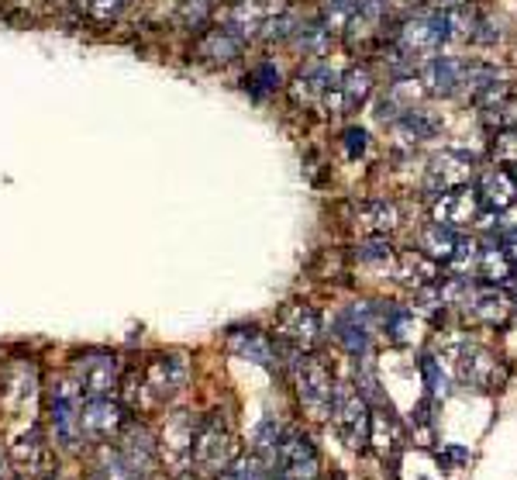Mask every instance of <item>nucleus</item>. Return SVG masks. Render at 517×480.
Instances as JSON below:
<instances>
[{
    "instance_id": "nucleus-23",
    "label": "nucleus",
    "mask_w": 517,
    "mask_h": 480,
    "mask_svg": "<svg viewBox=\"0 0 517 480\" xmlns=\"http://www.w3.org/2000/svg\"><path fill=\"white\" fill-rule=\"evenodd\" d=\"M463 308L483 325H504L507 315H511V297L504 291H496L493 284H483V287H469V297L463 301Z\"/></svg>"
},
{
    "instance_id": "nucleus-6",
    "label": "nucleus",
    "mask_w": 517,
    "mask_h": 480,
    "mask_svg": "<svg viewBox=\"0 0 517 480\" xmlns=\"http://www.w3.org/2000/svg\"><path fill=\"white\" fill-rule=\"evenodd\" d=\"M234 456V432L228 418L221 411L207 415L204 422H197L193 435V467L204 474H221Z\"/></svg>"
},
{
    "instance_id": "nucleus-5",
    "label": "nucleus",
    "mask_w": 517,
    "mask_h": 480,
    "mask_svg": "<svg viewBox=\"0 0 517 480\" xmlns=\"http://www.w3.org/2000/svg\"><path fill=\"white\" fill-rule=\"evenodd\" d=\"M332 422L338 435L349 450H365L373 443V415H369V401L362 398L356 387L335 384V401H332Z\"/></svg>"
},
{
    "instance_id": "nucleus-40",
    "label": "nucleus",
    "mask_w": 517,
    "mask_h": 480,
    "mask_svg": "<svg viewBox=\"0 0 517 480\" xmlns=\"http://www.w3.org/2000/svg\"><path fill=\"white\" fill-rule=\"evenodd\" d=\"M490 162L493 166H500V170H514L517 166V132H493Z\"/></svg>"
},
{
    "instance_id": "nucleus-51",
    "label": "nucleus",
    "mask_w": 517,
    "mask_h": 480,
    "mask_svg": "<svg viewBox=\"0 0 517 480\" xmlns=\"http://www.w3.org/2000/svg\"><path fill=\"white\" fill-rule=\"evenodd\" d=\"M507 287H511V294H514V304H517V267L511 269V277H507Z\"/></svg>"
},
{
    "instance_id": "nucleus-43",
    "label": "nucleus",
    "mask_w": 517,
    "mask_h": 480,
    "mask_svg": "<svg viewBox=\"0 0 517 480\" xmlns=\"http://www.w3.org/2000/svg\"><path fill=\"white\" fill-rule=\"evenodd\" d=\"M356 7H359V0H324V4H321V21L335 31V28H341L349 21V14H352Z\"/></svg>"
},
{
    "instance_id": "nucleus-39",
    "label": "nucleus",
    "mask_w": 517,
    "mask_h": 480,
    "mask_svg": "<svg viewBox=\"0 0 517 480\" xmlns=\"http://www.w3.org/2000/svg\"><path fill=\"white\" fill-rule=\"evenodd\" d=\"M128 11V0H83V14L94 25H114Z\"/></svg>"
},
{
    "instance_id": "nucleus-22",
    "label": "nucleus",
    "mask_w": 517,
    "mask_h": 480,
    "mask_svg": "<svg viewBox=\"0 0 517 480\" xmlns=\"http://www.w3.org/2000/svg\"><path fill=\"white\" fill-rule=\"evenodd\" d=\"M338 73L332 66H324V62H317V66H308V70H300L293 83H290V101L297 107H317L324 101V94L335 87Z\"/></svg>"
},
{
    "instance_id": "nucleus-16",
    "label": "nucleus",
    "mask_w": 517,
    "mask_h": 480,
    "mask_svg": "<svg viewBox=\"0 0 517 480\" xmlns=\"http://www.w3.org/2000/svg\"><path fill=\"white\" fill-rule=\"evenodd\" d=\"M504 363L496 360V352H490L487 346H476L469 343L459 352V380L465 387H476V391H496L504 384Z\"/></svg>"
},
{
    "instance_id": "nucleus-19",
    "label": "nucleus",
    "mask_w": 517,
    "mask_h": 480,
    "mask_svg": "<svg viewBox=\"0 0 517 480\" xmlns=\"http://www.w3.org/2000/svg\"><path fill=\"white\" fill-rule=\"evenodd\" d=\"M73 384H55L49 391V422L52 432L62 446L77 450L79 446V391H70Z\"/></svg>"
},
{
    "instance_id": "nucleus-29",
    "label": "nucleus",
    "mask_w": 517,
    "mask_h": 480,
    "mask_svg": "<svg viewBox=\"0 0 517 480\" xmlns=\"http://www.w3.org/2000/svg\"><path fill=\"white\" fill-rule=\"evenodd\" d=\"M356 218H359L362 228L373 232V236H387V232H393L400 225V211H397L393 201H365V204H359Z\"/></svg>"
},
{
    "instance_id": "nucleus-18",
    "label": "nucleus",
    "mask_w": 517,
    "mask_h": 480,
    "mask_svg": "<svg viewBox=\"0 0 517 480\" xmlns=\"http://www.w3.org/2000/svg\"><path fill=\"white\" fill-rule=\"evenodd\" d=\"M417 80L424 87V94H431V97H455V94H463L465 59L431 55L417 66Z\"/></svg>"
},
{
    "instance_id": "nucleus-45",
    "label": "nucleus",
    "mask_w": 517,
    "mask_h": 480,
    "mask_svg": "<svg viewBox=\"0 0 517 480\" xmlns=\"http://www.w3.org/2000/svg\"><path fill=\"white\" fill-rule=\"evenodd\" d=\"M493 42H500V28L493 25V18L480 14V21H476V35H472V46H493Z\"/></svg>"
},
{
    "instance_id": "nucleus-21",
    "label": "nucleus",
    "mask_w": 517,
    "mask_h": 480,
    "mask_svg": "<svg viewBox=\"0 0 517 480\" xmlns=\"http://www.w3.org/2000/svg\"><path fill=\"white\" fill-rule=\"evenodd\" d=\"M373 319H376V308H373V304H356V308H349V311L338 315L335 339L341 343L345 352H352V356H365Z\"/></svg>"
},
{
    "instance_id": "nucleus-1",
    "label": "nucleus",
    "mask_w": 517,
    "mask_h": 480,
    "mask_svg": "<svg viewBox=\"0 0 517 480\" xmlns=\"http://www.w3.org/2000/svg\"><path fill=\"white\" fill-rule=\"evenodd\" d=\"M190 380V363L183 352H155L135 370L131 384L125 387V401L131 408H162L180 394Z\"/></svg>"
},
{
    "instance_id": "nucleus-46",
    "label": "nucleus",
    "mask_w": 517,
    "mask_h": 480,
    "mask_svg": "<svg viewBox=\"0 0 517 480\" xmlns=\"http://www.w3.org/2000/svg\"><path fill=\"white\" fill-rule=\"evenodd\" d=\"M341 142H345V153H349L352 160H359L362 153H365V145H369V135L362 132V128H345Z\"/></svg>"
},
{
    "instance_id": "nucleus-36",
    "label": "nucleus",
    "mask_w": 517,
    "mask_h": 480,
    "mask_svg": "<svg viewBox=\"0 0 517 480\" xmlns=\"http://www.w3.org/2000/svg\"><path fill=\"white\" fill-rule=\"evenodd\" d=\"M245 90L256 101H266L269 94H276L280 90V70H276V62H258L256 70L249 73V80H245Z\"/></svg>"
},
{
    "instance_id": "nucleus-44",
    "label": "nucleus",
    "mask_w": 517,
    "mask_h": 480,
    "mask_svg": "<svg viewBox=\"0 0 517 480\" xmlns=\"http://www.w3.org/2000/svg\"><path fill=\"white\" fill-rule=\"evenodd\" d=\"M280 435H283V432H280V426H276L273 418H266V422L256 428V450L262 456H273L276 443H280Z\"/></svg>"
},
{
    "instance_id": "nucleus-8",
    "label": "nucleus",
    "mask_w": 517,
    "mask_h": 480,
    "mask_svg": "<svg viewBox=\"0 0 517 480\" xmlns=\"http://www.w3.org/2000/svg\"><path fill=\"white\" fill-rule=\"evenodd\" d=\"M121 384V360L114 352H83L73 363V387L83 398H111Z\"/></svg>"
},
{
    "instance_id": "nucleus-26",
    "label": "nucleus",
    "mask_w": 517,
    "mask_h": 480,
    "mask_svg": "<svg viewBox=\"0 0 517 480\" xmlns=\"http://www.w3.org/2000/svg\"><path fill=\"white\" fill-rule=\"evenodd\" d=\"M397 280L407 284V287H414V291H421V287L439 284L441 280V263H435L431 256H424L421 249H407V252H400V260H397Z\"/></svg>"
},
{
    "instance_id": "nucleus-2",
    "label": "nucleus",
    "mask_w": 517,
    "mask_h": 480,
    "mask_svg": "<svg viewBox=\"0 0 517 480\" xmlns=\"http://www.w3.org/2000/svg\"><path fill=\"white\" fill-rule=\"evenodd\" d=\"M159 463V446L152 432L131 422L118 432V446L94 467V480H152Z\"/></svg>"
},
{
    "instance_id": "nucleus-12",
    "label": "nucleus",
    "mask_w": 517,
    "mask_h": 480,
    "mask_svg": "<svg viewBox=\"0 0 517 480\" xmlns=\"http://www.w3.org/2000/svg\"><path fill=\"white\" fill-rule=\"evenodd\" d=\"M11 463H14V470H18V477L21 480H52L55 474V459H52V446L45 443V435H42V428L31 426L11 446Z\"/></svg>"
},
{
    "instance_id": "nucleus-38",
    "label": "nucleus",
    "mask_w": 517,
    "mask_h": 480,
    "mask_svg": "<svg viewBox=\"0 0 517 480\" xmlns=\"http://www.w3.org/2000/svg\"><path fill=\"white\" fill-rule=\"evenodd\" d=\"M214 11H217V0H183L176 21L183 28H190V31H201L214 18Z\"/></svg>"
},
{
    "instance_id": "nucleus-52",
    "label": "nucleus",
    "mask_w": 517,
    "mask_h": 480,
    "mask_svg": "<svg viewBox=\"0 0 517 480\" xmlns=\"http://www.w3.org/2000/svg\"><path fill=\"white\" fill-rule=\"evenodd\" d=\"M0 480H7V459H4V453H0Z\"/></svg>"
},
{
    "instance_id": "nucleus-47",
    "label": "nucleus",
    "mask_w": 517,
    "mask_h": 480,
    "mask_svg": "<svg viewBox=\"0 0 517 480\" xmlns=\"http://www.w3.org/2000/svg\"><path fill=\"white\" fill-rule=\"evenodd\" d=\"M493 242H500V245H504V252H507V256H511V260L517 263V225H511L507 232H500V236H496Z\"/></svg>"
},
{
    "instance_id": "nucleus-41",
    "label": "nucleus",
    "mask_w": 517,
    "mask_h": 480,
    "mask_svg": "<svg viewBox=\"0 0 517 480\" xmlns=\"http://www.w3.org/2000/svg\"><path fill=\"white\" fill-rule=\"evenodd\" d=\"M421 377H424L431 398H448V394H452L448 377H445V370H441V363L435 360V356H424V360H421Z\"/></svg>"
},
{
    "instance_id": "nucleus-9",
    "label": "nucleus",
    "mask_w": 517,
    "mask_h": 480,
    "mask_svg": "<svg viewBox=\"0 0 517 480\" xmlns=\"http://www.w3.org/2000/svg\"><path fill=\"white\" fill-rule=\"evenodd\" d=\"M276 339L283 343V349H297V352H310L321 339V315L310 304H283L280 315L273 321Z\"/></svg>"
},
{
    "instance_id": "nucleus-24",
    "label": "nucleus",
    "mask_w": 517,
    "mask_h": 480,
    "mask_svg": "<svg viewBox=\"0 0 517 480\" xmlns=\"http://www.w3.org/2000/svg\"><path fill=\"white\" fill-rule=\"evenodd\" d=\"M476 194H480V204H483L487 211H493V214L507 211V208L514 204V197H517V187H514V177H511V170L490 166V170L480 177V184H476Z\"/></svg>"
},
{
    "instance_id": "nucleus-30",
    "label": "nucleus",
    "mask_w": 517,
    "mask_h": 480,
    "mask_svg": "<svg viewBox=\"0 0 517 480\" xmlns=\"http://www.w3.org/2000/svg\"><path fill=\"white\" fill-rule=\"evenodd\" d=\"M511 269H514V260L504 252V245L500 242H490L487 249H480V263H476V273H480V280L483 284H507V277H511Z\"/></svg>"
},
{
    "instance_id": "nucleus-4",
    "label": "nucleus",
    "mask_w": 517,
    "mask_h": 480,
    "mask_svg": "<svg viewBox=\"0 0 517 480\" xmlns=\"http://www.w3.org/2000/svg\"><path fill=\"white\" fill-rule=\"evenodd\" d=\"M390 42H397L407 55H414L417 62L431 59L441 53V42H448V11L439 7H421L400 18V25L393 28Z\"/></svg>"
},
{
    "instance_id": "nucleus-15",
    "label": "nucleus",
    "mask_w": 517,
    "mask_h": 480,
    "mask_svg": "<svg viewBox=\"0 0 517 480\" xmlns=\"http://www.w3.org/2000/svg\"><path fill=\"white\" fill-rule=\"evenodd\" d=\"M387 14H390L387 0H359V7L341 25L345 46L352 53H359V49H369L373 42H380L383 38V25H387Z\"/></svg>"
},
{
    "instance_id": "nucleus-37",
    "label": "nucleus",
    "mask_w": 517,
    "mask_h": 480,
    "mask_svg": "<svg viewBox=\"0 0 517 480\" xmlns=\"http://www.w3.org/2000/svg\"><path fill=\"white\" fill-rule=\"evenodd\" d=\"M356 260L362 267H387V263H393V242L387 236H369L365 242H359Z\"/></svg>"
},
{
    "instance_id": "nucleus-31",
    "label": "nucleus",
    "mask_w": 517,
    "mask_h": 480,
    "mask_svg": "<svg viewBox=\"0 0 517 480\" xmlns=\"http://www.w3.org/2000/svg\"><path fill=\"white\" fill-rule=\"evenodd\" d=\"M376 319L383 321L387 328V339L397 346H407L414 343V332H417V321H414L411 308H400V304H390V308H376Z\"/></svg>"
},
{
    "instance_id": "nucleus-28",
    "label": "nucleus",
    "mask_w": 517,
    "mask_h": 480,
    "mask_svg": "<svg viewBox=\"0 0 517 480\" xmlns=\"http://www.w3.org/2000/svg\"><path fill=\"white\" fill-rule=\"evenodd\" d=\"M459 236H463V232H452V228H445L439 221H428V225L421 228V236H417V249H421L424 256H431L435 263H445V260L452 256Z\"/></svg>"
},
{
    "instance_id": "nucleus-20",
    "label": "nucleus",
    "mask_w": 517,
    "mask_h": 480,
    "mask_svg": "<svg viewBox=\"0 0 517 480\" xmlns=\"http://www.w3.org/2000/svg\"><path fill=\"white\" fill-rule=\"evenodd\" d=\"M245 42H249V38H242L232 25H214L201 35V42H197V59L207 62V66H228V62H234L238 55L245 53Z\"/></svg>"
},
{
    "instance_id": "nucleus-13",
    "label": "nucleus",
    "mask_w": 517,
    "mask_h": 480,
    "mask_svg": "<svg viewBox=\"0 0 517 480\" xmlns=\"http://www.w3.org/2000/svg\"><path fill=\"white\" fill-rule=\"evenodd\" d=\"M373 87H376V77H373V70L362 62V66H352V70H345V73L338 77L335 87L324 94L321 104L328 107L332 114H352V111H359V107L373 97Z\"/></svg>"
},
{
    "instance_id": "nucleus-7",
    "label": "nucleus",
    "mask_w": 517,
    "mask_h": 480,
    "mask_svg": "<svg viewBox=\"0 0 517 480\" xmlns=\"http://www.w3.org/2000/svg\"><path fill=\"white\" fill-rule=\"evenodd\" d=\"M273 463V480H317L321 477V459H317V450L304 432H286L280 435L276 450L269 456Z\"/></svg>"
},
{
    "instance_id": "nucleus-27",
    "label": "nucleus",
    "mask_w": 517,
    "mask_h": 480,
    "mask_svg": "<svg viewBox=\"0 0 517 480\" xmlns=\"http://www.w3.org/2000/svg\"><path fill=\"white\" fill-rule=\"evenodd\" d=\"M390 128H393V135H397L400 142L417 145V142H424V138H435V135L441 132V121L431 114V111H424V107H411V111H404Z\"/></svg>"
},
{
    "instance_id": "nucleus-34",
    "label": "nucleus",
    "mask_w": 517,
    "mask_h": 480,
    "mask_svg": "<svg viewBox=\"0 0 517 480\" xmlns=\"http://www.w3.org/2000/svg\"><path fill=\"white\" fill-rule=\"evenodd\" d=\"M476 263H480V242L469 239V236H459L452 256L445 260L448 277H469V273H476Z\"/></svg>"
},
{
    "instance_id": "nucleus-50",
    "label": "nucleus",
    "mask_w": 517,
    "mask_h": 480,
    "mask_svg": "<svg viewBox=\"0 0 517 480\" xmlns=\"http://www.w3.org/2000/svg\"><path fill=\"white\" fill-rule=\"evenodd\" d=\"M431 7H439V11H455V7H469L472 0H428Z\"/></svg>"
},
{
    "instance_id": "nucleus-53",
    "label": "nucleus",
    "mask_w": 517,
    "mask_h": 480,
    "mask_svg": "<svg viewBox=\"0 0 517 480\" xmlns=\"http://www.w3.org/2000/svg\"><path fill=\"white\" fill-rule=\"evenodd\" d=\"M511 177H514V187H517V166H514V170H511Z\"/></svg>"
},
{
    "instance_id": "nucleus-42",
    "label": "nucleus",
    "mask_w": 517,
    "mask_h": 480,
    "mask_svg": "<svg viewBox=\"0 0 517 480\" xmlns=\"http://www.w3.org/2000/svg\"><path fill=\"white\" fill-rule=\"evenodd\" d=\"M217 480H269L266 474V467H262V459H232Z\"/></svg>"
},
{
    "instance_id": "nucleus-14",
    "label": "nucleus",
    "mask_w": 517,
    "mask_h": 480,
    "mask_svg": "<svg viewBox=\"0 0 517 480\" xmlns=\"http://www.w3.org/2000/svg\"><path fill=\"white\" fill-rule=\"evenodd\" d=\"M480 214H483L480 194H476V187L465 184V187H455L448 190V194H439L435 197L431 221H439V225L452 228V232H465V228H472L480 221Z\"/></svg>"
},
{
    "instance_id": "nucleus-10",
    "label": "nucleus",
    "mask_w": 517,
    "mask_h": 480,
    "mask_svg": "<svg viewBox=\"0 0 517 480\" xmlns=\"http://www.w3.org/2000/svg\"><path fill=\"white\" fill-rule=\"evenodd\" d=\"M193 435H197V418H193L190 411H176V415L166 422L159 453L166 459L169 474L183 477L186 470H193Z\"/></svg>"
},
{
    "instance_id": "nucleus-17",
    "label": "nucleus",
    "mask_w": 517,
    "mask_h": 480,
    "mask_svg": "<svg viewBox=\"0 0 517 480\" xmlns=\"http://www.w3.org/2000/svg\"><path fill=\"white\" fill-rule=\"evenodd\" d=\"M125 428V408L114 398H83L79 404V435L83 439H114Z\"/></svg>"
},
{
    "instance_id": "nucleus-49",
    "label": "nucleus",
    "mask_w": 517,
    "mask_h": 480,
    "mask_svg": "<svg viewBox=\"0 0 517 480\" xmlns=\"http://www.w3.org/2000/svg\"><path fill=\"white\" fill-rule=\"evenodd\" d=\"M424 0H387L390 11H400V14H411V11H417Z\"/></svg>"
},
{
    "instance_id": "nucleus-11",
    "label": "nucleus",
    "mask_w": 517,
    "mask_h": 480,
    "mask_svg": "<svg viewBox=\"0 0 517 480\" xmlns=\"http://www.w3.org/2000/svg\"><path fill=\"white\" fill-rule=\"evenodd\" d=\"M472 170H476V162H472L469 153H463V149H441V153H435V156L428 160L424 190H428L431 197H439V194H448V190H455V187H465L469 177H472Z\"/></svg>"
},
{
    "instance_id": "nucleus-48",
    "label": "nucleus",
    "mask_w": 517,
    "mask_h": 480,
    "mask_svg": "<svg viewBox=\"0 0 517 480\" xmlns=\"http://www.w3.org/2000/svg\"><path fill=\"white\" fill-rule=\"evenodd\" d=\"M441 467H448V463H469V450H463V446H448L445 450V456H439Z\"/></svg>"
},
{
    "instance_id": "nucleus-33",
    "label": "nucleus",
    "mask_w": 517,
    "mask_h": 480,
    "mask_svg": "<svg viewBox=\"0 0 517 480\" xmlns=\"http://www.w3.org/2000/svg\"><path fill=\"white\" fill-rule=\"evenodd\" d=\"M480 121H483V128L487 132H517V97H504V101H496V104L483 107L480 111Z\"/></svg>"
},
{
    "instance_id": "nucleus-35",
    "label": "nucleus",
    "mask_w": 517,
    "mask_h": 480,
    "mask_svg": "<svg viewBox=\"0 0 517 480\" xmlns=\"http://www.w3.org/2000/svg\"><path fill=\"white\" fill-rule=\"evenodd\" d=\"M297 28H300V18L293 14V11H276V14H269L262 28H258V35L266 38V42H290L293 35H297Z\"/></svg>"
},
{
    "instance_id": "nucleus-3",
    "label": "nucleus",
    "mask_w": 517,
    "mask_h": 480,
    "mask_svg": "<svg viewBox=\"0 0 517 480\" xmlns=\"http://www.w3.org/2000/svg\"><path fill=\"white\" fill-rule=\"evenodd\" d=\"M286 363H290L300 404L308 408L310 418H317V422L332 418V401H335V374H332V367L324 360L310 356V352H297V349H286Z\"/></svg>"
},
{
    "instance_id": "nucleus-25",
    "label": "nucleus",
    "mask_w": 517,
    "mask_h": 480,
    "mask_svg": "<svg viewBox=\"0 0 517 480\" xmlns=\"http://www.w3.org/2000/svg\"><path fill=\"white\" fill-rule=\"evenodd\" d=\"M228 352H234L238 360L258 363V367H276V346L258 328H232L228 332Z\"/></svg>"
},
{
    "instance_id": "nucleus-32",
    "label": "nucleus",
    "mask_w": 517,
    "mask_h": 480,
    "mask_svg": "<svg viewBox=\"0 0 517 480\" xmlns=\"http://www.w3.org/2000/svg\"><path fill=\"white\" fill-rule=\"evenodd\" d=\"M290 42H293L304 55L317 59V55H324L328 49H332V28L324 25L321 18H317V21H300L297 35H293Z\"/></svg>"
}]
</instances>
